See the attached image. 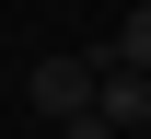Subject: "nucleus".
<instances>
[{"instance_id":"nucleus-2","label":"nucleus","mask_w":151,"mask_h":139,"mask_svg":"<svg viewBox=\"0 0 151 139\" xmlns=\"http://www.w3.org/2000/svg\"><path fill=\"white\" fill-rule=\"evenodd\" d=\"M93 116H116V128H151V70H105V104Z\"/></svg>"},{"instance_id":"nucleus-4","label":"nucleus","mask_w":151,"mask_h":139,"mask_svg":"<svg viewBox=\"0 0 151 139\" xmlns=\"http://www.w3.org/2000/svg\"><path fill=\"white\" fill-rule=\"evenodd\" d=\"M58 139H128V128H116V116H70Z\"/></svg>"},{"instance_id":"nucleus-1","label":"nucleus","mask_w":151,"mask_h":139,"mask_svg":"<svg viewBox=\"0 0 151 139\" xmlns=\"http://www.w3.org/2000/svg\"><path fill=\"white\" fill-rule=\"evenodd\" d=\"M23 104L58 116V128L93 116V104H105V46H93V58H35V70H23Z\"/></svg>"},{"instance_id":"nucleus-3","label":"nucleus","mask_w":151,"mask_h":139,"mask_svg":"<svg viewBox=\"0 0 151 139\" xmlns=\"http://www.w3.org/2000/svg\"><path fill=\"white\" fill-rule=\"evenodd\" d=\"M105 70H151V0L116 23V35H105Z\"/></svg>"}]
</instances>
